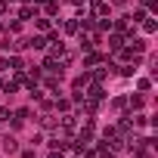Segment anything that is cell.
Listing matches in <instances>:
<instances>
[{"mask_svg":"<svg viewBox=\"0 0 158 158\" xmlns=\"http://www.w3.org/2000/svg\"><path fill=\"white\" fill-rule=\"evenodd\" d=\"M109 44H112V50H121V47H124V40H121L118 34H112V40H109Z\"/></svg>","mask_w":158,"mask_h":158,"instance_id":"cell-1","label":"cell"},{"mask_svg":"<svg viewBox=\"0 0 158 158\" xmlns=\"http://www.w3.org/2000/svg\"><path fill=\"white\" fill-rule=\"evenodd\" d=\"M143 28H146V31L152 34V31H155V22H152V19H143Z\"/></svg>","mask_w":158,"mask_h":158,"instance_id":"cell-2","label":"cell"},{"mask_svg":"<svg viewBox=\"0 0 158 158\" xmlns=\"http://www.w3.org/2000/svg\"><path fill=\"white\" fill-rule=\"evenodd\" d=\"M99 158H112V149H99Z\"/></svg>","mask_w":158,"mask_h":158,"instance_id":"cell-3","label":"cell"},{"mask_svg":"<svg viewBox=\"0 0 158 158\" xmlns=\"http://www.w3.org/2000/svg\"><path fill=\"white\" fill-rule=\"evenodd\" d=\"M115 3H124V0H115Z\"/></svg>","mask_w":158,"mask_h":158,"instance_id":"cell-4","label":"cell"},{"mask_svg":"<svg viewBox=\"0 0 158 158\" xmlns=\"http://www.w3.org/2000/svg\"><path fill=\"white\" fill-rule=\"evenodd\" d=\"M31 3H40V0H31Z\"/></svg>","mask_w":158,"mask_h":158,"instance_id":"cell-5","label":"cell"}]
</instances>
